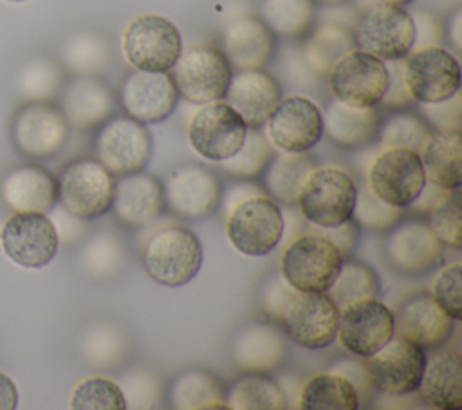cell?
I'll use <instances>...</instances> for the list:
<instances>
[{
    "mask_svg": "<svg viewBox=\"0 0 462 410\" xmlns=\"http://www.w3.org/2000/svg\"><path fill=\"white\" fill-rule=\"evenodd\" d=\"M433 128L419 114L399 110L379 121L375 139L381 148L401 146L420 154Z\"/></svg>",
    "mask_w": 462,
    "mask_h": 410,
    "instance_id": "cell-41",
    "label": "cell"
},
{
    "mask_svg": "<svg viewBox=\"0 0 462 410\" xmlns=\"http://www.w3.org/2000/svg\"><path fill=\"white\" fill-rule=\"evenodd\" d=\"M18 406V390L13 379L0 370V410H14Z\"/></svg>",
    "mask_w": 462,
    "mask_h": 410,
    "instance_id": "cell-59",
    "label": "cell"
},
{
    "mask_svg": "<svg viewBox=\"0 0 462 410\" xmlns=\"http://www.w3.org/2000/svg\"><path fill=\"white\" fill-rule=\"evenodd\" d=\"M282 72L285 76V81L289 85H292L294 89H301V90H310L314 87H318L321 83V76L316 74L305 61L301 49L296 45H291L285 49L283 56H282Z\"/></svg>",
    "mask_w": 462,
    "mask_h": 410,
    "instance_id": "cell-52",
    "label": "cell"
},
{
    "mask_svg": "<svg viewBox=\"0 0 462 410\" xmlns=\"http://www.w3.org/2000/svg\"><path fill=\"white\" fill-rule=\"evenodd\" d=\"M363 359L375 390L408 396L419 388L426 354L419 345L393 334L379 350Z\"/></svg>",
    "mask_w": 462,
    "mask_h": 410,
    "instance_id": "cell-16",
    "label": "cell"
},
{
    "mask_svg": "<svg viewBox=\"0 0 462 410\" xmlns=\"http://www.w3.org/2000/svg\"><path fill=\"white\" fill-rule=\"evenodd\" d=\"M123 387H126V392L123 390L125 401H126V408H128V405L135 406V408H143V406L148 408L157 399V392H159L157 381L146 370H141L137 374H132V376L125 377V385Z\"/></svg>",
    "mask_w": 462,
    "mask_h": 410,
    "instance_id": "cell-57",
    "label": "cell"
},
{
    "mask_svg": "<svg viewBox=\"0 0 462 410\" xmlns=\"http://www.w3.org/2000/svg\"><path fill=\"white\" fill-rule=\"evenodd\" d=\"M422 119L433 128H460V116H462V101L460 92L453 94L448 99L437 103H420Z\"/></svg>",
    "mask_w": 462,
    "mask_h": 410,
    "instance_id": "cell-54",
    "label": "cell"
},
{
    "mask_svg": "<svg viewBox=\"0 0 462 410\" xmlns=\"http://www.w3.org/2000/svg\"><path fill=\"white\" fill-rule=\"evenodd\" d=\"M426 181L446 190L460 188L462 175V134L460 128H437L420 150Z\"/></svg>",
    "mask_w": 462,
    "mask_h": 410,
    "instance_id": "cell-32",
    "label": "cell"
},
{
    "mask_svg": "<svg viewBox=\"0 0 462 410\" xmlns=\"http://www.w3.org/2000/svg\"><path fill=\"white\" fill-rule=\"evenodd\" d=\"M455 320L448 316L430 293L408 294L393 312V334L420 349L442 347L453 334Z\"/></svg>",
    "mask_w": 462,
    "mask_h": 410,
    "instance_id": "cell-22",
    "label": "cell"
},
{
    "mask_svg": "<svg viewBox=\"0 0 462 410\" xmlns=\"http://www.w3.org/2000/svg\"><path fill=\"white\" fill-rule=\"evenodd\" d=\"M357 182L339 166H314L307 175L296 206L309 224L336 226L350 219Z\"/></svg>",
    "mask_w": 462,
    "mask_h": 410,
    "instance_id": "cell-4",
    "label": "cell"
},
{
    "mask_svg": "<svg viewBox=\"0 0 462 410\" xmlns=\"http://www.w3.org/2000/svg\"><path fill=\"white\" fill-rule=\"evenodd\" d=\"M339 309L327 293L300 291L283 312L278 327L287 340L305 349H323L336 340Z\"/></svg>",
    "mask_w": 462,
    "mask_h": 410,
    "instance_id": "cell-21",
    "label": "cell"
},
{
    "mask_svg": "<svg viewBox=\"0 0 462 410\" xmlns=\"http://www.w3.org/2000/svg\"><path fill=\"white\" fill-rule=\"evenodd\" d=\"M314 4H319V5H328V7H332V5H343V4H346L348 0H312Z\"/></svg>",
    "mask_w": 462,
    "mask_h": 410,
    "instance_id": "cell-62",
    "label": "cell"
},
{
    "mask_svg": "<svg viewBox=\"0 0 462 410\" xmlns=\"http://www.w3.org/2000/svg\"><path fill=\"white\" fill-rule=\"evenodd\" d=\"M164 206L180 219H204L217 211L222 184L208 166L188 164L173 170L162 184Z\"/></svg>",
    "mask_w": 462,
    "mask_h": 410,
    "instance_id": "cell-20",
    "label": "cell"
},
{
    "mask_svg": "<svg viewBox=\"0 0 462 410\" xmlns=\"http://www.w3.org/2000/svg\"><path fill=\"white\" fill-rule=\"evenodd\" d=\"M121 105L139 123H159L166 119L179 99L170 72L134 70L121 85Z\"/></svg>",
    "mask_w": 462,
    "mask_h": 410,
    "instance_id": "cell-23",
    "label": "cell"
},
{
    "mask_svg": "<svg viewBox=\"0 0 462 410\" xmlns=\"http://www.w3.org/2000/svg\"><path fill=\"white\" fill-rule=\"evenodd\" d=\"M386 63V72H388V83L386 90L377 103V107L384 110H401L408 107L413 99L406 89L404 76H402V58L401 60H390Z\"/></svg>",
    "mask_w": 462,
    "mask_h": 410,
    "instance_id": "cell-55",
    "label": "cell"
},
{
    "mask_svg": "<svg viewBox=\"0 0 462 410\" xmlns=\"http://www.w3.org/2000/svg\"><path fill=\"white\" fill-rule=\"evenodd\" d=\"M70 125L61 108L49 101H27L11 123L14 146L27 157H52L67 144Z\"/></svg>",
    "mask_w": 462,
    "mask_h": 410,
    "instance_id": "cell-13",
    "label": "cell"
},
{
    "mask_svg": "<svg viewBox=\"0 0 462 410\" xmlns=\"http://www.w3.org/2000/svg\"><path fill=\"white\" fill-rule=\"evenodd\" d=\"M4 200L14 211H49L58 200V181L42 166L11 170L2 184Z\"/></svg>",
    "mask_w": 462,
    "mask_h": 410,
    "instance_id": "cell-31",
    "label": "cell"
},
{
    "mask_svg": "<svg viewBox=\"0 0 462 410\" xmlns=\"http://www.w3.org/2000/svg\"><path fill=\"white\" fill-rule=\"evenodd\" d=\"M300 291L294 289L285 282V278L280 275V271L269 273L258 287V307L265 320L273 323H280L283 312L291 305V302L296 298Z\"/></svg>",
    "mask_w": 462,
    "mask_h": 410,
    "instance_id": "cell-48",
    "label": "cell"
},
{
    "mask_svg": "<svg viewBox=\"0 0 462 410\" xmlns=\"http://www.w3.org/2000/svg\"><path fill=\"white\" fill-rule=\"evenodd\" d=\"M305 229L325 237L339 251V255L343 258H348L354 253L357 240H359V231H361L352 219H348L341 224H336V226H316V224L307 222Z\"/></svg>",
    "mask_w": 462,
    "mask_h": 410,
    "instance_id": "cell-56",
    "label": "cell"
},
{
    "mask_svg": "<svg viewBox=\"0 0 462 410\" xmlns=\"http://www.w3.org/2000/svg\"><path fill=\"white\" fill-rule=\"evenodd\" d=\"M393 336V312L377 296L363 298L339 309V343L354 356L366 358Z\"/></svg>",
    "mask_w": 462,
    "mask_h": 410,
    "instance_id": "cell-18",
    "label": "cell"
},
{
    "mask_svg": "<svg viewBox=\"0 0 462 410\" xmlns=\"http://www.w3.org/2000/svg\"><path fill=\"white\" fill-rule=\"evenodd\" d=\"M229 410H285L287 397L267 372H244L226 387Z\"/></svg>",
    "mask_w": 462,
    "mask_h": 410,
    "instance_id": "cell-36",
    "label": "cell"
},
{
    "mask_svg": "<svg viewBox=\"0 0 462 410\" xmlns=\"http://www.w3.org/2000/svg\"><path fill=\"white\" fill-rule=\"evenodd\" d=\"M410 16L415 31L411 51L442 45L446 42V31H444L446 25L435 13L428 9H415L413 13H410Z\"/></svg>",
    "mask_w": 462,
    "mask_h": 410,
    "instance_id": "cell-53",
    "label": "cell"
},
{
    "mask_svg": "<svg viewBox=\"0 0 462 410\" xmlns=\"http://www.w3.org/2000/svg\"><path fill=\"white\" fill-rule=\"evenodd\" d=\"M121 51L137 70L170 72L182 51V38L177 25L166 16L139 14L125 27Z\"/></svg>",
    "mask_w": 462,
    "mask_h": 410,
    "instance_id": "cell-5",
    "label": "cell"
},
{
    "mask_svg": "<svg viewBox=\"0 0 462 410\" xmlns=\"http://www.w3.org/2000/svg\"><path fill=\"white\" fill-rule=\"evenodd\" d=\"M7 2H27V0H7Z\"/></svg>",
    "mask_w": 462,
    "mask_h": 410,
    "instance_id": "cell-63",
    "label": "cell"
},
{
    "mask_svg": "<svg viewBox=\"0 0 462 410\" xmlns=\"http://www.w3.org/2000/svg\"><path fill=\"white\" fill-rule=\"evenodd\" d=\"M116 98L97 78L78 76L67 83L61 98V112L70 126L96 128L114 116Z\"/></svg>",
    "mask_w": 462,
    "mask_h": 410,
    "instance_id": "cell-29",
    "label": "cell"
},
{
    "mask_svg": "<svg viewBox=\"0 0 462 410\" xmlns=\"http://www.w3.org/2000/svg\"><path fill=\"white\" fill-rule=\"evenodd\" d=\"M343 256L321 235L305 229L285 242L278 271L289 285L305 293H325L334 282Z\"/></svg>",
    "mask_w": 462,
    "mask_h": 410,
    "instance_id": "cell-3",
    "label": "cell"
},
{
    "mask_svg": "<svg viewBox=\"0 0 462 410\" xmlns=\"http://www.w3.org/2000/svg\"><path fill=\"white\" fill-rule=\"evenodd\" d=\"M352 36L361 49L383 61L401 60L413 47V22L404 7L374 2L359 11Z\"/></svg>",
    "mask_w": 462,
    "mask_h": 410,
    "instance_id": "cell-7",
    "label": "cell"
},
{
    "mask_svg": "<svg viewBox=\"0 0 462 410\" xmlns=\"http://www.w3.org/2000/svg\"><path fill=\"white\" fill-rule=\"evenodd\" d=\"M58 246V231L42 211H16L2 228V247L22 267L38 269L51 264Z\"/></svg>",
    "mask_w": 462,
    "mask_h": 410,
    "instance_id": "cell-17",
    "label": "cell"
},
{
    "mask_svg": "<svg viewBox=\"0 0 462 410\" xmlns=\"http://www.w3.org/2000/svg\"><path fill=\"white\" fill-rule=\"evenodd\" d=\"M70 408L74 410H126L125 394L116 381L92 376L79 381L70 396Z\"/></svg>",
    "mask_w": 462,
    "mask_h": 410,
    "instance_id": "cell-44",
    "label": "cell"
},
{
    "mask_svg": "<svg viewBox=\"0 0 462 410\" xmlns=\"http://www.w3.org/2000/svg\"><path fill=\"white\" fill-rule=\"evenodd\" d=\"M126 349V340L116 327H97L85 341L87 359L96 365H112L121 359Z\"/></svg>",
    "mask_w": 462,
    "mask_h": 410,
    "instance_id": "cell-50",
    "label": "cell"
},
{
    "mask_svg": "<svg viewBox=\"0 0 462 410\" xmlns=\"http://www.w3.org/2000/svg\"><path fill=\"white\" fill-rule=\"evenodd\" d=\"M330 372H336L339 376H343L356 390L357 394V401H359V406H366L370 405V401H374L375 397V387L370 379V374L366 370V365H365V359L363 358H345V359H339L337 363H334L330 367Z\"/></svg>",
    "mask_w": 462,
    "mask_h": 410,
    "instance_id": "cell-51",
    "label": "cell"
},
{
    "mask_svg": "<svg viewBox=\"0 0 462 410\" xmlns=\"http://www.w3.org/2000/svg\"><path fill=\"white\" fill-rule=\"evenodd\" d=\"M282 98L278 79L263 69L233 70L226 103L231 105L247 126H262Z\"/></svg>",
    "mask_w": 462,
    "mask_h": 410,
    "instance_id": "cell-27",
    "label": "cell"
},
{
    "mask_svg": "<svg viewBox=\"0 0 462 410\" xmlns=\"http://www.w3.org/2000/svg\"><path fill=\"white\" fill-rule=\"evenodd\" d=\"M110 210L126 228L152 224L164 210L162 182L144 170L121 175L114 184Z\"/></svg>",
    "mask_w": 462,
    "mask_h": 410,
    "instance_id": "cell-25",
    "label": "cell"
},
{
    "mask_svg": "<svg viewBox=\"0 0 462 410\" xmlns=\"http://www.w3.org/2000/svg\"><path fill=\"white\" fill-rule=\"evenodd\" d=\"M460 284H462V264L451 262L437 271V275L433 276L431 293H430L437 302V305L455 321L462 318Z\"/></svg>",
    "mask_w": 462,
    "mask_h": 410,
    "instance_id": "cell-49",
    "label": "cell"
},
{
    "mask_svg": "<svg viewBox=\"0 0 462 410\" xmlns=\"http://www.w3.org/2000/svg\"><path fill=\"white\" fill-rule=\"evenodd\" d=\"M265 135L280 152H309L323 137L321 108L307 96H282L267 117Z\"/></svg>",
    "mask_w": 462,
    "mask_h": 410,
    "instance_id": "cell-15",
    "label": "cell"
},
{
    "mask_svg": "<svg viewBox=\"0 0 462 410\" xmlns=\"http://www.w3.org/2000/svg\"><path fill=\"white\" fill-rule=\"evenodd\" d=\"M179 98L193 105L224 99L233 69L218 47L193 45L180 51L170 69Z\"/></svg>",
    "mask_w": 462,
    "mask_h": 410,
    "instance_id": "cell-6",
    "label": "cell"
},
{
    "mask_svg": "<svg viewBox=\"0 0 462 410\" xmlns=\"http://www.w3.org/2000/svg\"><path fill=\"white\" fill-rule=\"evenodd\" d=\"M202 256L197 235L182 224L155 228L141 247L144 271L166 287H180L191 282L202 266Z\"/></svg>",
    "mask_w": 462,
    "mask_h": 410,
    "instance_id": "cell-1",
    "label": "cell"
},
{
    "mask_svg": "<svg viewBox=\"0 0 462 410\" xmlns=\"http://www.w3.org/2000/svg\"><path fill=\"white\" fill-rule=\"evenodd\" d=\"M125 249L121 240L108 233H99L88 240L81 253V264L85 271L96 276H106L121 267Z\"/></svg>",
    "mask_w": 462,
    "mask_h": 410,
    "instance_id": "cell-47",
    "label": "cell"
},
{
    "mask_svg": "<svg viewBox=\"0 0 462 410\" xmlns=\"http://www.w3.org/2000/svg\"><path fill=\"white\" fill-rule=\"evenodd\" d=\"M258 16L276 38L298 42L316 23V4L312 0H262Z\"/></svg>",
    "mask_w": 462,
    "mask_h": 410,
    "instance_id": "cell-38",
    "label": "cell"
},
{
    "mask_svg": "<svg viewBox=\"0 0 462 410\" xmlns=\"http://www.w3.org/2000/svg\"><path fill=\"white\" fill-rule=\"evenodd\" d=\"M273 155L274 146L267 139L265 132H262L260 126H247L240 148L227 159L218 161L217 164L233 179L251 181L262 175Z\"/></svg>",
    "mask_w": 462,
    "mask_h": 410,
    "instance_id": "cell-39",
    "label": "cell"
},
{
    "mask_svg": "<svg viewBox=\"0 0 462 410\" xmlns=\"http://www.w3.org/2000/svg\"><path fill=\"white\" fill-rule=\"evenodd\" d=\"M460 188L449 190L428 213L430 228L442 246L451 249L462 247V220H460Z\"/></svg>",
    "mask_w": 462,
    "mask_h": 410,
    "instance_id": "cell-46",
    "label": "cell"
},
{
    "mask_svg": "<svg viewBox=\"0 0 462 410\" xmlns=\"http://www.w3.org/2000/svg\"><path fill=\"white\" fill-rule=\"evenodd\" d=\"M63 61L72 72L92 76L103 70L110 61V45L97 33H79L65 43Z\"/></svg>",
    "mask_w": 462,
    "mask_h": 410,
    "instance_id": "cell-42",
    "label": "cell"
},
{
    "mask_svg": "<svg viewBox=\"0 0 462 410\" xmlns=\"http://www.w3.org/2000/svg\"><path fill=\"white\" fill-rule=\"evenodd\" d=\"M116 179L92 157H79L63 166L58 179V200L70 215L88 220L105 215L112 204Z\"/></svg>",
    "mask_w": 462,
    "mask_h": 410,
    "instance_id": "cell-8",
    "label": "cell"
},
{
    "mask_svg": "<svg viewBox=\"0 0 462 410\" xmlns=\"http://www.w3.org/2000/svg\"><path fill=\"white\" fill-rule=\"evenodd\" d=\"M402 76L413 101L437 103L460 90V65L455 54L442 47H422L402 58Z\"/></svg>",
    "mask_w": 462,
    "mask_h": 410,
    "instance_id": "cell-9",
    "label": "cell"
},
{
    "mask_svg": "<svg viewBox=\"0 0 462 410\" xmlns=\"http://www.w3.org/2000/svg\"><path fill=\"white\" fill-rule=\"evenodd\" d=\"M300 49L307 65L321 78H327L332 65L343 54L356 49V43L348 27L323 20L319 23H314V27L303 38Z\"/></svg>",
    "mask_w": 462,
    "mask_h": 410,
    "instance_id": "cell-35",
    "label": "cell"
},
{
    "mask_svg": "<svg viewBox=\"0 0 462 410\" xmlns=\"http://www.w3.org/2000/svg\"><path fill=\"white\" fill-rule=\"evenodd\" d=\"M283 233V211L269 195H245L233 202L226 217L231 246L247 256L271 253Z\"/></svg>",
    "mask_w": 462,
    "mask_h": 410,
    "instance_id": "cell-2",
    "label": "cell"
},
{
    "mask_svg": "<svg viewBox=\"0 0 462 410\" xmlns=\"http://www.w3.org/2000/svg\"><path fill=\"white\" fill-rule=\"evenodd\" d=\"M325 293L334 302V305L341 309L357 300L377 296L379 278L374 269L368 267L365 262L348 256L343 258L334 282Z\"/></svg>",
    "mask_w": 462,
    "mask_h": 410,
    "instance_id": "cell-40",
    "label": "cell"
},
{
    "mask_svg": "<svg viewBox=\"0 0 462 410\" xmlns=\"http://www.w3.org/2000/svg\"><path fill=\"white\" fill-rule=\"evenodd\" d=\"M377 4H386V5H397V7H404L408 4H411L413 0H374Z\"/></svg>",
    "mask_w": 462,
    "mask_h": 410,
    "instance_id": "cell-61",
    "label": "cell"
},
{
    "mask_svg": "<svg viewBox=\"0 0 462 410\" xmlns=\"http://www.w3.org/2000/svg\"><path fill=\"white\" fill-rule=\"evenodd\" d=\"M404 215V208L392 206L381 200L363 179L356 191V202L350 219L365 231H390Z\"/></svg>",
    "mask_w": 462,
    "mask_h": 410,
    "instance_id": "cell-43",
    "label": "cell"
},
{
    "mask_svg": "<svg viewBox=\"0 0 462 410\" xmlns=\"http://www.w3.org/2000/svg\"><path fill=\"white\" fill-rule=\"evenodd\" d=\"M296 408L301 410H357L354 387L336 372H318L301 383Z\"/></svg>",
    "mask_w": 462,
    "mask_h": 410,
    "instance_id": "cell-37",
    "label": "cell"
},
{
    "mask_svg": "<svg viewBox=\"0 0 462 410\" xmlns=\"http://www.w3.org/2000/svg\"><path fill=\"white\" fill-rule=\"evenodd\" d=\"M323 135L339 148H361L377 137L381 114L377 107H354L330 98L321 112Z\"/></svg>",
    "mask_w": 462,
    "mask_h": 410,
    "instance_id": "cell-28",
    "label": "cell"
},
{
    "mask_svg": "<svg viewBox=\"0 0 462 410\" xmlns=\"http://www.w3.org/2000/svg\"><path fill=\"white\" fill-rule=\"evenodd\" d=\"M233 70L265 69L276 54V36L260 16L233 20L222 36V49Z\"/></svg>",
    "mask_w": 462,
    "mask_h": 410,
    "instance_id": "cell-26",
    "label": "cell"
},
{
    "mask_svg": "<svg viewBox=\"0 0 462 410\" xmlns=\"http://www.w3.org/2000/svg\"><path fill=\"white\" fill-rule=\"evenodd\" d=\"M314 166L316 163L307 152H274L260 175L263 190L274 202L296 206L300 190Z\"/></svg>",
    "mask_w": 462,
    "mask_h": 410,
    "instance_id": "cell-34",
    "label": "cell"
},
{
    "mask_svg": "<svg viewBox=\"0 0 462 410\" xmlns=\"http://www.w3.org/2000/svg\"><path fill=\"white\" fill-rule=\"evenodd\" d=\"M368 188L384 202L406 208L426 182L420 155L401 146L381 148L366 168Z\"/></svg>",
    "mask_w": 462,
    "mask_h": 410,
    "instance_id": "cell-10",
    "label": "cell"
},
{
    "mask_svg": "<svg viewBox=\"0 0 462 410\" xmlns=\"http://www.w3.org/2000/svg\"><path fill=\"white\" fill-rule=\"evenodd\" d=\"M168 401L177 410H229L226 387L206 368H186L168 383Z\"/></svg>",
    "mask_w": 462,
    "mask_h": 410,
    "instance_id": "cell-33",
    "label": "cell"
},
{
    "mask_svg": "<svg viewBox=\"0 0 462 410\" xmlns=\"http://www.w3.org/2000/svg\"><path fill=\"white\" fill-rule=\"evenodd\" d=\"M247 132L238 112L224 99L200 105L188 121V141L202 159L218 163L233 155Z\"/></svg>",
    "mask_w": 462,
    "mask_h": 410,
    "instance_id": "cell-12",
    "label": "cell"
},
{
    "mask_svg": "<svg viewBox=\"0 0 462 410\" xmlns=\"http://www.w3.org/2000/svg\"><path fill=\"white\" fill-rule=\"evenodd\" d=\"M327 83L332 98L346 105L377 107L388 83L386 63L361 49H352L332 65Z\"/></svg>",
    "mask_w": 462,
    "mask_h": 410,
    "instance_id": "cell-14",
    "label": "cell"
},
{
    "mask_svg": "<svg viewBox=\"0 0 462 410\" xmlns=\"http://www.w3.org/2000/svg\"><path fill=\"white\" fill-rule=\"evenodd\" d=\"M442 253L444 246L422 219H401L384 240L386 264L399 275H424L440 264Z\"/></svg>",
    "mask_w": 462,
    "mask_h": 410,
    "instance_id": "cell-19",
    "label": "cell"
},
{
    "mask_svg": "<svg viewBox=\"0 0 462 410\" xmlns=\"http://www.w3.org/2000/svg\"><path fill=\"white\" fill-rule=\"evenodd\" d=\"M96 159L114 175L139 172L152 155V135L144 123L130 116H112L99 125L94 141Z\"/></svg>",
    "mask_w": 462,
    "mask_h": 410,
    "instance_id": "cell-11",
    "label": "cell"
},
{
    "mask_svg": "<svg viewBox=\"0 0 462 410\" xmlns=\"http://www.w3.org/2000/svg\"><path fill=\"white\" fill-rule=\"evenodd\" d=\"M460 352L449 347H437L426 358L422 377L419 383L420 399L439 410L462 408V383H460Z\"/></svg>",
    "mask_w": 462,
    "mask_h": 410,
    "instance_id": "cell-30",
    "label": "cell"
},
{
    "mask_svg": "<svg viewBox=\"0 0 462 410\" xmlns=\"http://www.w3.org/2000/svg\"><path fill=\"white\" fill-rule=\"evenodd\" d=\"M287 336L276 323L253 321L229 341V359L242 372H273L287 358Z\"/></svg>",
    "mask_w": 462,
    "mask_h": 410,
    "instance_id": "cell-24",
    "label": "cell"
},
{
    "mask_svg": "<svg viewBox=\"0 0 462 410\" xmlns=\"http://www.w3.org/2000/svg\"><path fill=\"white\" fill-rule=\"evenodd\" d=\"M460 27H462V13H460V9H458V11L451 16V20L448 22V29H444V31H446V36H448V40H449V43L453 45V49H455L457 52H460V49H462Z\"/></svg>",
    "mask_w": 462,
    "mask_h": 410,
    "instance_id": "cell-60",
    "label": "cell"
},
{
    "mask_svg": "<svg viewBox=\"0 0 462 410\" xmlns=\"http://www.w3.org/2000/svg\"><path fill=\"white\" fill-rule=\"evenodd\" d=\"M61 81V69L54 61L36 58L22 69L18 89L20 94L29 101H47L60 92Z\"/></svg>",
    "mask_w": 462,
    "mask_h": 410,
    "instance_id": "cell-45",
    "label": "cell"
},
{
    "mask_svg": "<svg viewBox=\"0 0 462 410\" xmlns=\"http://www.w3.org/2000/svg\"><path fill=\"white\" fill-rule=\"evenodd\" d=\"M449 190L435 184V182H430L426 181L424 186L420 188V191L417 193V197L406 206L413 215H428L435 204L448 193Z\"/></svg>",
    "mask_w": 462,
    "mask_h": 410,
    "instance_id": "cell-58",
    "label": "cell"
}]
</instances>
